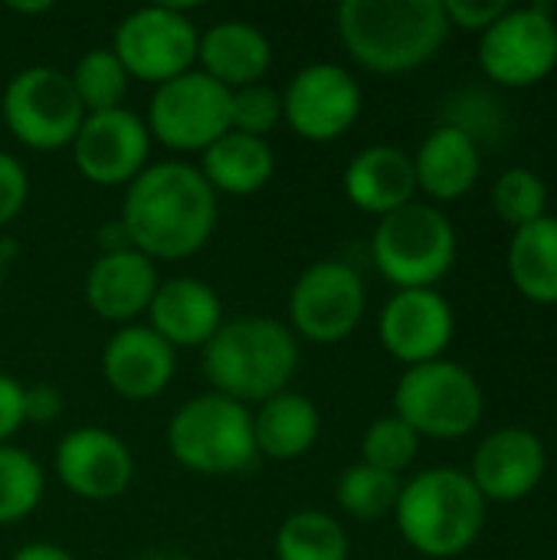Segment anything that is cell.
Listing matches in <instances>:
<instances>
[{
  "mask_svg": "<svg viewBox=\"0 0 557 560\" xmlns=\"http://www.w3.org/2000/svg\"><path fill=\"white\" fill-rule=\"evenodd\" d=\"M26 197H30V177L23 164L13 154L0 151V230L20 217V210L26 207Z\"/></svg>",
  "mask_w": 557,
  "mask_h": 560,
  "instance_id": "836d02e7",
  "label": "cell"
},
{
  "mask_svg": "<svg viewBox=\"0 0 557 560\" xmlns=\"http://www.w3.org/2000/svg\"><path fill=\"white\" fill-rule=\"evenodd\" d=\"M486 397L479 381L456 361H427L407 368L394 390V417L417 436L460 440L479 427Z\"/></svg>",
  "mask_w": 557,
  "mask_h": 560,
  "instance_id": "52a82bcc",
  "label": "cell"
},
{
  "mask_svg": "<svg viewBox=\"0 0 557 560\" xmlns=\"http://www.w3.org/2000/svg\"><path fill=\"white\" fill-rule=\"evenodd\" d=\"M318 433H322L318 407L305 394H295V390H282L263 400L259 410L253 413L256 453L276 463H292L312 453Z\"/></svg>",
  "mask_w": 557,
  "mask_h": 560,
  "instance_id": "cb8c5ba5",
  "label": "cell"
},
{
  "mask_svg": "<svg viewBox=\"0 0 557 560\" xmlns=\"http://www.w3.org/2000/svg\"><path fill=\"white\" fill-rule=\"evenodd\" d=\"M167 450L187 472L197 476L246 472L259 456L253 440V413L223 394L190 397L167 423Z\"/></svg>",
  "mask_w": 557,
  "mask_h": 560,
  "instance_id": "5b68a950",
  "label": "cell"
},
{
  "mask_svg": "<svg viewBox=\"0 0 557 560\" xmlns=\"http://www.w3.org/2000/svg\"><path fill=\"white\" fill-rule=\"evenodd\" d=\"M361 115V85L338 62H309L282 92V125L299 138L328 144L338 141Z\"/></svg>",
  "mask_w": 557,
  "mask_h": 560,
  "instance_id": "4fadbf2b",
  "label": "cell"
},
{
  "mask_svg": "<svg viewBox=\"0 0 557 560\" xmlns=\"http://www.w3.org/2000/svg\"><path fill=\"white\" fill-rule=\"evenodd\" d=\"M282 125V95L263 82L230 92V131L269 138Z\"/></svg>",
  "mask_w": 557,
  "mask_h": 560,
  "instance_id": "d6a6232c",
  "label": "cell"
},
{
  "mask_svg": "<svg viewBox=\"0 0 557 560\" xmlns=\"http://www.w3.org/2000/svg\"><path fill=\"white\" fill-rule=\"evenodd\" d=\"M148 135L167 151L204 154L217 138L230 131V89L190 69L171 82L154 85L148 102Z\"/></svg>",
  "mask_w": 557,
  "mask_h": 560,
  "instance_id": "30bf717a",
  "label": "cell"
},
{
  "mask_svg": "<svg viewBox=\"0 0 557 560\" xmlns=\"http://www.w3.org/2000/svg\"><path fill=\"white\" fill-rule=\"evenodd\" d=\"M158 285V262H151L138 249L98 253L85 276V302L102 322L125 328L135 325L138 315H148Z\"/></svg>",
  "mask_w": 557,
  "mask_h": 560,
  "instance_id": "d6986e66",
  "label": "cell"
},
{
  "mask_svg": "<svg viewBox=\"0 0 557 560\" xmlns=\"http://www.w3.org/2000/svg\"><path fill=\"white\" fill-rule=\"evenodd\" d=\"M69 82L76 89L85 115H95V112L125 108L131 75L121 66V59L112 52V46H95L79 56V62L69 72Z\"/></svg>",
  "mask_w": 557,
  "mask_h": 560,
  "instance_id": "83f0119b",
  "label": "cell"
},
{
  "mask_svg": "<svg viewBox=\"0 0 557 560\" xmlns=\"http://www.w3.org/2000/svg\"><path fill=\"white\" fill-rule=\"evenodd\" d=\"M351 541L328 512H295L276 532V560H348Z\"/></svg>",
  "mask_w": 557,
  "mask_h": 560,
  "instance_id": "4316f807",
  "label": "cell"
},
{
  "mask_svg": "<svg viewBox=\"0 0 557 560\" xmlns=\"http://www.w3.org/2000/svg\"><path fill=\"white\" fill-rule=\"evenodd\" d=\"M506 266L529 302L557 305V217H542L515 230Z\"/></svg>",
  "mask_w": 557,
  "mask_h": 560,
  "instance_id": "484cf974",
  "label": "cell"
},
{
  "mask_svg": "<svg viewBox=\"0 0 557 560\" xmlns=\"http://www.w3.org/2000/svg\"><path fill=\"white\" fill-rule=\"evenodd\" d=\"M371 256L391 285L433 289L456 262V230L443 210L414 200L378 220Z\"/></svg>",
  "mask_w": 557,
  "mask_h": 560,
  "instance_id": "8992f818",
  "label": "cell"
},
{
  "mask_svg": "<svg viewBox=\"0 0 557 560\" xmlns=\"http://www.w3.org/2000/svg\"><path fill=\"white\" fill-rule=\"evenodd\" d=\"M10 560H76L62 545H53V541H30L23 545Z\"/></svg>",
  "mask_w": 557,
  "mask_h": 560,
  "instance_id": "74e56055",
  "label": "cell"
},
{
  "mask_svg": "<svg viewBox=\"0 0 557 560\" xmlns=\"http://www.w3.org/2000/svg\"><path fill=\"white\" fill-rule=\"evenodd\" d=\"M335 30L358 66L401 75L430 62L453 26L443 0H341Z\"/></svg>",
  "mask_w": 557,
  "mask_h": 560,
  "instance_id": "7a4b0ae2",
  "label": "cell"
},
{
  "mask_svg": "<svg viewBox=\"0 0 557 560\" xmlns=\"http://www.w3.org/2000/svg\"><path fill=\"white\" fill-rule=\"evenodd\" d=\"M401 495V476L381 472L368 463L348 466L335 482V502L361 522H374L394 512Z\"/></svg>",
  "mask_w": 557,
  "mask_h": 560,
  "instance_id": "f1b7e54d",
  "label": "cell"
},
{
  "mask_svg": "<svg viewBox=\"0 0 557 560\" xmlns=\"http://www.w3.org/2000/svg\"><path fill=\"white\" fill-rule=\"evenodd\" d=\"M197 62L204 75L236 92L266 79L272 66V43L250 20H217L200 33Z\"/></svg>",
  "mask_w": 557,
  "mask_h": 560,
  "instance_id": "44dd1931",
  "label": "cell"
},
{
  "mask_svg": "<svg viewBox=\"0 0 557 560\" xmlns=\"http://www.w3.org/2000/svg\"><path fill=\"white\" fill-rule=\"evenodd\" d=\"M118 223L131 249L151 262H177L210 243L217 230V194L197 167L158 161L125 187Z\"/></svg>",
  "mask_w": 557,
  "mask_h": 560,
  "instance_id": "6da1fadb",
  "label": "cell"
},
{
  "mask_svg": "<svg viewBox=\"0 0 557 560\" xmlns=\"http://www.w3.org/2000/svg\"><path fill=\"white\" fill-rule=\"evenodd\" d=\"M62 413V390L53 384H33L23 390V420L26 423H53Z\"/></svg>",
  "mask_w": 557,
  "mask_h": 560,
  "instance_id": "d590c367",
  "label": "cell"
},
{
  "mask_svg": "<svg viewBox=\"0 0 557 560\" xmlns=\"http://www.w3.org/2000/svg\"><path fill=\"white\" fill-rule=\"evenodd\" d=\"M69 148L76 171L89 184L128 187L148 167L151 135L144 118L131 108H112L85 115Z\"/></svg>",
  "mask_w": 557,
  "mask_h": 560,
  "instance_id": "5bb4252c",
  "label": "cell"
},
{
  "mask_svg": "<svg viewBox=\"0 0 557 560\" xmlns=\"http://www.w3.org/2000/svg\"><path fill=\"white\" fill-rule=\"evenodd\" d=\"M43 492L46 476L39 463L16 446H0V525H16L33 515Z\"/></svg>",
  "mask_w": 557,
  "mask_h": 560,
  "instance_id": "f546056e",
  "label": "cell"
},
{
  "mask_svg": "<svg viewBox=\"0 0 557 560\" xmlns=\"http://www.w3.org/2000/svg\"><path fill=\"white\" fill-rule=\"evenodd\" d=\"M82 118L85 108L62 69L26 66L3 89V121L10 135L33 151L69 148Z\"/></svg>",
  "mask_w": 557,
  "mask_h": 560,
  "instance_id": "ba28073f",
  "label": "cell"
},
{
  "mask_svg": "<svg viewBox=\"0 0 557 560\" xmlns=\"http://www.w3.org/2000/svg\"><path fill=\"white\" fill-rule=\"evenodd\" d=\"M56 476L85 502H112L128 492L135 479V456L121 436L102 427H79L56 446Z\"/></svg>",
  "mask_w": 557,
  "mask_h": 560,
  "instance_id": "9a60e30c",
  "label": "cell"
},
{
  "mask_svg": "<svg viewBox=\"0 0 557 560\" xmlns=\"http://www.w3.org/2000/svg\"><path fill=\"white\" fill-rule=\"evenodd\" d=\"M368 292L355 266L341 259L312 262L289 292L292 335L312 345H338L361 325Z\"/></svg>",
  "mask_w": 557,
  "mask_h": 560,
  "instance_id": "7c38bea8",
  "label": "cell"
},
{
  "mask_svg": "<svg viewBox=\"0 0 557 560\" xmlns=\"http://www.w3.org/2000/svg\"><path fill=\"white\" fill-rule=\"evenodd\" d=\"M200 30L177 3L138 7L115 26L112 52L131 79L161 85L194 69Z\"/></svg>",
  "mask_w": 557,
  "mask_h": 560,
  "instance_id": "9c48e42d",
  "label": "cell"
},
{
  "mask_svg": "<svg viewBox=\"0 0 557 560\" xmlns=\"http://www.w3.org/2000/svg\"><path fill=\"white\" fill-rule=\"evenodd\" d=\"M23 384L16 377L0 374V446H7V440L26 423L23 420Z\"/></svg>",
  "mask_w": 557,
  "mask_h": 560,
  "instance_id": "8d00e7d4",
  "label": "cell"
},
{
  "mask_svg": "<svg viewBox=\"0 0 557 560\" xmlns=\"http://www.w3.org/2000/svg\"><path fill=\"white\" fill-rule=\"evenodd\" d=\"M410 158H414L417 190H423L427 197L440 203L466 197L476 187L479 171H483L479 141L450 121L433 128L417 148V154Z\"/></svg>",
  "mask_w": 557,
  "mask_h": 560,
  "instance_id": "603a6c76",
  "label": "cell"
},
{
  "mask_svg": "<svg viewBox=\"0 0 557 560\" xmlns=\"http://www.w3.org/2000/svg\"><path fill=\"white\" fill-rule=\"evenodd\" d=\"M417 453H420V436L394 413L378 417L361 436V463L391 476H401L404 469H410Z\"/></svg>",
  "mask_w": 557,
  "mask_h": 560,
  "instance_id": "1f68e13d",
  "label": "cell"
},
{
  "mask_svg": "<svg viewBox=\"0 0 557 560\" xmlns=\"http://www.w3.org/2000/svg\"><path fill=\"white\" fill-rule=\"evenodd\" d=\"M545 469H548L545 443L532 430L502 427L476 446L466 476L473 479L486 505L489 502L509 505L529 499L542 486Z\"/></svg>",
  "mask_w": 557,
  "mask_h": 560,
  "instance_id": "e0dca14e",
  "label": "cell"
},
{
  "mask_svg": "<svg viewBox=\"0 0 557 560\" xmlns=\"http://www.w3.org/2000/svg\"><path fill=\"white\" fill-rule=\"evenodd\" d=\"M197 171L213 187V194L253 197V194H259L272 180V174H276V151L263 138L227 131L223 138H217L200 154V167Z\"/></svg>",
  "mask_w": 557,
  "mask_h": 560,
  "instance_id": "d4e9b609",
  "label": "cell"
},
{
  "mask_svg": "<svg viewBox=\"0 0 557 560\" xmlns=\"http://www.w3.org/2000/svg\"><path fill=\"white\" fill-rule=\"evenodd\" d=\"M492 207L512 230H522L548 217V184L529 167H509L492 187Z\"/></svg>",
  "mask_w": 557,
  "mask_h": 560,
  "instance_id": "4dcf8cb0",
  "label": "cell"
},
{
  "mask_svg": "<svg viewBox=\"0 0 557 560\" xmlns=\"http://www.w3.org/2000/svg\"><path fill=\"white\" fill-rule=\"evenodd\" d=\"M200 351L213 394H223L243 407L289 390L299 368V341L292 328L266 315L223 322Z\"/></svg>",
  "mask_w": 557,
  "mask_h": 560,
  "instance_id": "3957f363",
  "label": "cell"
},
{
  "mask_svg": "<svg viewBox=\"0 0 557 560\" xmlns=\"http://www.w3.org/2000/svg\"><path fill=\"white\" fill-rule=\"evenodd\" d=\"M506 10H509V3H502V0H443V13H446L450 26H463V30H476V33H486Z\"/></svg>",
  "mask_w": 557,
  "mask_h": 560,
  "instance_id": "e575fe53",
  "label": "cell"
},
{
  "mask_svg": "<svg viewBox=\"0 0 557 560\" xmlns=\"http://www.w3.org/2000/svg\"><path fill=\"white\" fill-rule=\"evenodd\" d=\"M223 325V302L210 282L194 276L164 279L148 305V328L174 351L204 348Z\"/></svg>",
  "mask_w": 557,
  "mask_h": 560,
  "instance_id": "ffe728a7",
  "label": "cell"
},
{
  "mask_svg": "<svg viewBox=\"0 0 557 560\" xmlns=\"http://www.w3.org/2000/svg\"><path fill=\"white\" fill-rule=\"evenodd\" d=\"M7 10H13V13H23V16H39V13H49V10H53V3H49V0H33V3L10 0V3H7Z\"/></svg>",
  "mask_w": 557,
  "mask_h": 560,
  "instance_id": "f35d334b",
  "label": "cell"
},
{
  "mask_svg": "<svg viewBox=\"0 0 557 560\" xmlns=\"http://www.w3.org/2000/svg\"><path fill=\"white\" fill-rule=\"evenodd\" d=\"M486 499L463 469L437 466L401 486L394 518L401 538L423 558L450 560L469 551L486 525Z\"/></svg>",
  "mask_w": 557,
  "mask_h": 560,
  "instance_id": "277c9868",
  "label": "cell"
},
{
  "mask_svg": "<svg viewBox=\"0 0 557 560\" xmlns=\"http://www.w3.org/2000/svg\"><path fill=\"white\" fill-rule=\"evenodd\" d=\"M345 197L371 217H387L407 203H414L417 177L414 158L394 144H371L358 151L345 167Z\"/></svg>",
  "mask_w": 557,
  "mask_h": 560,
  "instance_id": "7402d4cb",
  "label": "cell"
},
{
  "mask_svg": "<svg viewBox=\"0 0 557 560\" xmlns=\"http://www.w3.org/2000/svg\"><path fill=\"white\" fill-rule=\"evenodd\" d=\"M177 371V351L148 325L118 328L102 351L105 384L131 404H148L167 390Z\"/></svg>",
  "mask_w": 557,
  "mask_h": 560,
  "instance_id": "ac0fdd59",
  "label": "cell"
},
{
  "mask_svg": "<svg viewBox=\"0 0 557 560\" xmlns=\"http://www.w3.org/2000/svg\"><path fill=\"white\" fill-rule=\"evenodd\" d=\"M453 308L437 289H397L378 318L381 345L407 368L440 361L453 341Z\"/></svg>",
  "mask_w": 557,
  "mask_h": 560,
  "instance_id": "2e32d148",
  "label": "cell"
},
{
  "mask_svg": "<svg viewBox=\"0 0 557 560\" xmlns=\"http://www.w3.org/2000/svg\"><path fill=\"white\" fill-rule=\"evenodd\" d=\"M3 269H7V262L0 259V285H3Z\"/></svg>",
  "mask_w": 557,
  "mask_h": 560,
  "instance_id": "ab89813d",
  "label": "cell"
},
{
  "mask_svg": "<svg viewBox=\"0 0 557 560\" xmlns=\"http://www.w3.org/2000/svg\"><path fill=\"white\" fill-rule=\"evenodd\" d=\"M483 72L506 89H529L557 66V20L548 3L509 7L479 36Z\"/></svg>",
  "mask_w": 557,
  "mask_h": 560,
  "instance_id": "8fae6325",
  "label": "cell"
}]
</instances>
